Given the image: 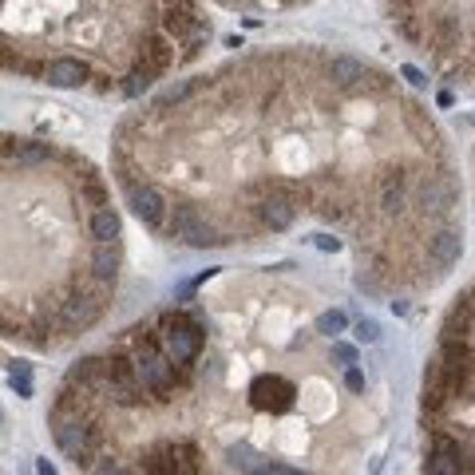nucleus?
Masks as SVG:
<instances>
[{"label": "nucleus", "instance_id": "obj_1", "mask_svg": "<svg viewBox=\"0 0 475 475\" xmlns=\"http://www.w3.org/2000/svg\"><path fill=\"white\" fill-rule=\"evenodd\" d=\"M135 368H139V380H143V388H146V396H155V400H166V396L174 393V361L166 356V348H163V341L155 337V333H143L139 329V337H135ZM183 384V380H178Z\"/></svg>", "mask_w": 475, "mask_h": 475}, {"label": "nucleus", "instance_id": "obj_2", "mask_svg": "<svg viewBox=\"0 0 475 475\" xmlns=\"http://www.w3.org/2000/svg\"><path fill=\"white\" fill-rule=\"evenodd\" d=\"M159 341H163V348H166V356H171L174 365H186L191 368L194 361H198V353H202V329L194 325L186 313H163L159 317Z\"/></svg>", "mask_w": 475, "mask_h": 475}, {"label": "nucleus", "instance_id": "obj_3", "mask_svg": "<svg viewBox=\"0 0 475 475\" xmlns=\"http://www.w3.org/2000/svg\"><path fill=\"white\" fill-rule=\"evenodd\" d=\"M103 393L111 396V400L119 404V408H139L143 404V380H139V368L135 361H127V356H103Z\"/></svg>", "mask_w": 475, "mask_h": 475}, {"label": "nucleus", "instance_id": "obj_4", "mask_svg": "<svg viewBox=\"0 0 475 475\" xmlns=\"http://www.w3.org/2000/svg\"><path fill=\"white\" fill-rule=\"evenodd\" d=\"M456 396V388H452V376H448V365H444V356H436V361H428L424 365V416H436V412L448 408V400Z\"/></svg>", "mask_w": 475, "mask_h": 475}, {"label": "nucleus", "instance_id": "obj_5", "mask_svg": "<svg viewBox=\"0 0 475 475\" xmlns=\"http://www.w3.org/2000/svg\"><path fill=\"white\" fill-rule=\"evenodd\" d=\"M171 234L174 238H186L194 250H206V246H222V238L214 226L202 222V214L194 206H174V218H171Z\"/></svg>", "mask_w": 475, "mask_h": 475}, {"label": "nucleus", "instance_id": "obj_6", "mask_svg": "<svg viewBox=\"0 0 475 475\" xmlns=\"http://www.w3.org/2000/svg\"><path fill=\"white\" fill-rule=\"evenodd\" d=\"M250 400H254V408H262V412H285L293 404V384L277 373H265L250 384Z\"/></svg>", "mask_w": 475, "mask_h": 475}, {"label": "nucleus", "instance_id": "obj_7", "mask_svg": "<svg viewBox=\"0 0 475 475\" xmlns=\"http://www.w3.org/2000/svg\"><path fill=\"white\" fill-rule=\"evenodd\" d=\"M100 313H103V301H100V297L75 289L72 297L64 301V309H60V325H64L68 333H83L87 325H95V317H100Z\"/></svg>", "mask_w": 475, "mask_h": 475}, {"label": "nucleus", "instance_id": "obj_8", "mask_svg": "<svg viewBox=\"0 0 475 475\" xmlns=\"http://www.w3.org/2000/svg\"><path fill=\"white\" fill-rule=\"evenodd\" d=\"M171 64H174V36H166V32H146L143 48H139V68L163 75Z\"/></svg>", "mask_w": 475, "mask_h": 475}, {"label": "nucleus", "instance_id": "obj_9", "mask_svg": "<svg viewBox=\"0 0 475 475\" xmlns=\"http://www.w3.org/2000/svg\"><path fill=\"white\" fill-rule=\"evenodd\" d=\"M87 64L83 60H72V55H60V60H52L44 72V80L52 83V87H80V83H87Z\"/></svg>", "mask_w": 475, "mask_h": 475}, {"label": "nucleus", "instance_id": "obj_10", "mask_svg": "<svg viewBox=\"0 0 475 475\" xmlns=\"http://www.w3.org/2000/svg\"><path fill=\"white\" fill-rule=\"evenodd\" d=\"M459 254H464V234H456V230L436 234L428 246V262L436 265V269H452V265L459 262Z\"/></svg>", "mask_w": 475, "mask_h": 475}, {"label": "nucleus", "instance_id": "obj_11", "mask_svg": "<svg viewBox=\"0 0 475 475\" xmlns=\"http://www.w3.org/2000/svg\"><path fill=\"white\" fill-rule=\"evenodd\" d=\"M163 206L166 202L155 186H135V191H131V210H135L146 226H163Z\"/></svg>", "mask_w": 475, "mask_h": 475}, {"label": "nucleus", "instance_id": "obj_12", "mask_svg": "<svg viewBox=\"0 0 475 475\" xmlns=\"http://www.w3.org/2000/svg\"><path fill=\"white\" fill-rule=\"evenodd\" d=\"M254 194H265V198H269V194H274V198H285L289 202V206H309V186L305 183H293V178H274V183H257L254 186Z\"/></svg>", "mask_w": 475, "mask_h": 475}, {"label": "nucleus", "instance_id": "obj_13", "mask_svg": "<svg viewBox=\"0 0 475 475\" xmlns=\"http://www.w3.org/2000/svg\"><path fill=\"white\" fill-rule=\"evenodd\" d=\"M471 329H475V313L467 301H459V305H452V313L444 317L439 341H464V337H471Z\"/></svg>", "mask_w": 475, "mask_h": 475}, {"label": "nucleus", "instance_id": "obj_14", "mask_svg": "<svg viewBox=\"0 0 475 475\" xmlns=\"http://www.w3.org/2000/svg\"><path fill=\"white\" fill-rule=\"evenodd\" d=\"M16 159V166H36L48 159V143H24V139H4V163H12Z\"/></svg>", "mask_w": 475, "mask_h": 475}, {"label": "nucleus", "instance_id": "obj_15", "mask_svg": "<svg viewBox=\"0 0 475 475\" xmlns=\"http://www.w3.org/2000/svg\"><path fill=\"white\" fill-rule=\"evenodd\" d=\"M143 471H159V475H174L183 471V456H178V444H159L143 456Z\"/></svg>", "mask_w": 475, "mask_h": 475}, {"label": "nucleus", "instance_id": "obj_16", "mask_svg": "<svg viewBox=\"0 0 475 475\" xmlns=\"http://www.w3.org/2000/svg\"><path fill=\"white\" fill-rule=\"evenodd\" d=\"M400 206H404V171L396 166V171H388L380 178V210L400 214Z\"/></svg>", "mask_w": 475, "mask_h": 475}, {"label": "nucleus", "instance_id": "obj_17", "mask_svg": "<svg viewBox=\"0 0 475 475\" xmlns=\"http://www.w3.org/2000/svg\"><path fill=\"white\" fill-rule=\"evenodd\" d=\"M424 471L428 475H459V471H467V459L459 456V452L432 448V456L424 459Z\"/></svg>", "mask_w": 475, "mask_h": 475}, {"label": "nucleus", "instance_id": "obj_18", "mask_svg": "<svg viewBox=\"0 0 475 475\" xmlns=\"http://www.w3.org/2000/svg\"><path fill=\"white\" fill-rule=\"evenodd\" d=\"M293 210H297V206H289L285 198H274V194L257 206V214H262V222L269 230H289L293 226Z\"/></svg>", "mask_w": 475, "mask_h": 475}, {"label": "nucleus", "instance_id": "obj_19", "mask_svg": "<svg viewBox=\"0 0 475 475\" xmlns=\"http://www.w3.org/2000/svg\"><path fill=\"white\" fill-rule=\"evenodd\" d=\"M115 269H119V250H115V242H95V250H92V277L115 282Z\"/></svg>", "mask_w": 475, "mask_h": 475}, {"label": "nucleus", "instance_id": "obj_20", "mask_svg": "<svg viewBox=\"0 0 475 475\" xmlns=\"http://www.w3.org/2000/svg\"><path fill=\"white\" fill-rule=\"evenodd\" d=\"M329 80L337 87H353L356 80H365V64L353 60V55H333L329 60Z\"/></svg>", "mask_w": 475, "mask_h": 475}, {"label": "nucleus", "instance_id": "obj_21", "mask_svg": "<svg viewBox=\"0 0 475 475\" xmlns=\"http://www.w3.org/2000/svg\"><path fill=\"white\" fill-rule=\"evenodd\" d=\"M92 238L95 242H115L119 238V214L111 210V206H100V210L92 214Z\"/></svg>", "mask_w": 475, "mask_h": 475}, {"label": "nucleus", "instance_id": "obj_22", "mask_svg": "<svg viewBox=\"0 0 475 475\" xmlns=\"http://www.w3.org/2000/svg\"><path fill=\"white\" fill-rule=\"evenodd\" d=\"M151 83H155V72H146V68H139V64H135V72L127 75V83H123L119 92L127 95V100H135V95H143Z\"/></svg>", "mask_w": 475, "mask_h": 475}, {"label": "nucleus", "instance_id": "obj_23", "mask_svg": "<svg viewBox=\"0 0 475 475\" xmlns=\"http://www.w3.org/2000/svg\"><path fill=\"white\" fill-rule=\"evenodd\" d=\"M348 317L341 309H329V313H321L317 317V333H325V337H337V333H345Z\"/></svg>", "mask_w": 475, "mask_h": 475}, {"label": "nucleus", "instance_id": "obj_24", "mask_svg": "<svg viewBox=\"0 0 475 475\" xmlns=\"http://www.w3.org/2000/svg\"><path fill=\"white\" fill-rule=\"evenodd\" d=\"M9 384L16 388V396H32V373H28V365H12L9 368Z\"/></svg>", "mask_w": 475, "mask_h": 475}, {"label": "nucleus", "instance_id": "obj_25", "mask_svg": "<svg viewBox=\"0 0 475 475\" xmlns=\"http://www.w3.org/2000/svg\"><path fill=\"white\" fill-rule=\"evenodd\" d=\"M356 341H361V345H376V341H380V325H376L373 317L356 321Z\"/></svg>", "mask_w": 475, "mask_h": 475}, {"label": "nucleus", "instance_id": "obj_26", "mask_svg": "<svg viewBox=\"0 0 475 475\" xmlns=\"http://www.w3.org/2000/svg\"><path fill=\"white\" fill-rule=\"evenodd\" d=\"M178 456H183V475L198 471V448H194L191 439H183V444H178Z\"/></svg>", "mask_w": 475, "mask_h": 475}, {"label": "nucleus", "instance_id": "obj_27", "mask_svg": "<svg viewBox=\"0 0 475 475\" xmlns=\"http://www.w3.org/2000/svg\"><path fill=\"white\" fill-rule=\"evenodd\" d=\"M444 194H448V186L444 183H424V206H432V210H439V206H444Z\"/></svg>", "mask_w": 475, "mask_h": 475}, {"label": "nucleus", "instance_id": "obj_28", "mask_svg": "<svg viewBox=\"0 0 475 475\" xmlns=\"http://www.w3.org/2000/svg\"><path fill=\"white\" fill-rule=\"evenodd\" d=\"M83 194H87V198L95 202V206H107V191H103V186L95 183V178H87V183H83Z\"/></svg>", "mask_w": 475, "mask_h": 475}, {"label": "nucleus", "instance_id": "obj_29", "mask_svg": "<svg viewBox=\"0 0 475 475\" xmlns=\"http://www.w3.org/2000/svg\"><path fill=\"white\" fill-rule=\"evenodd\" d=\"M345 388H348V393H365V373H361V368H348V373H345Z\"/></svg>", "mask_w": 475, "mask_h": 475}, {"label": "nucleus", "instance_id": "obj_30", "mask_svg": "<svg viewBox=\"0 0 475 475\" xmlns=\"http://www.w3.org/2000/svg\"><path fill=\"white\" fill-rule=\"evenodd\" d=\"M333 356H337L341 365H353V361H356V348L345 345V341H337V345H333Z\"/></svg>", "mask_w": 475, "mask_h": 475}, {"label": "nucleus", "instance_id": "obj_31", "mask_svg": "<svg viewBox=\"0 0 475 475\" xmlns=\"http://www.w3.org/2000/svg\"><path fill=\"white\" fill-rule=\"evenodd\" d=\"M313 242H317V250H325V254H337L341 250V238H333V234H317Z\"/></svg>", "mask_w": 475, "mask_h": 475}, {"label": "nucleus", "instance_id": "obj_32", "mask_svg": "<svg viewBox=\"0 0 475 475\" xmlns=\"http://www.w3.org/2000/svg\"><path fill=\"white\" fill-rule=\"evenodd\" d=\"M408 127L416 131V135H420V139H432V127H428V123H424L420 115H416V111H408Z\"/></svg>", "mask_w": 475, "mask_h": 475}, {"label": "nucleus", "instance_id": "obj_33", "mask_svg": "<svg viewBox=\"0 0 475 475\" xmlns=\"http://www.w3.org/2000/svg\"><path fill=\"white\" fill-rule=\"evenodd\" d=\"M400 75L412 83V87H424V83H428V80H424V72H420V68H412V64H404V68H400Z\"/></svg>", "mask_w": 475, "mask_h": 475}, {"label": "nucleus", "instance_id": "obj_34", "mask_svg": "<svg viewBox=\"0 0 475 475\" xmlns=\"http://www.w3.org/2000/svg\"><path fill=\"white\" fill-rule=\"evenodd\" d=\"M36 471H40V475H52V471H55V467H52V464H48V459H36Z\"/></svg>", "mask_w": 475, "mask_h": 475}]
</instances>
